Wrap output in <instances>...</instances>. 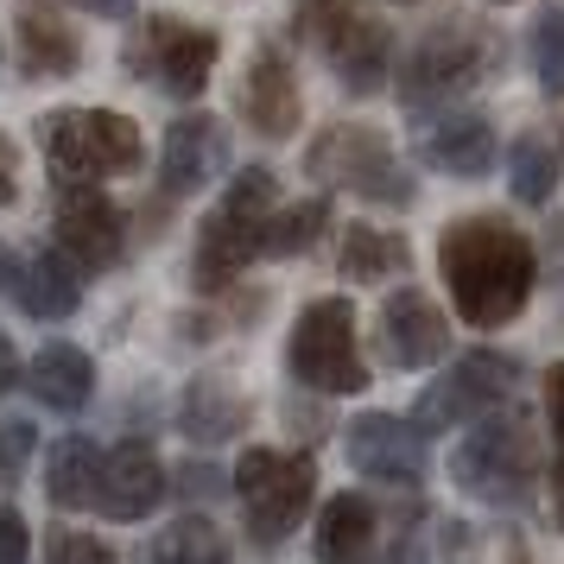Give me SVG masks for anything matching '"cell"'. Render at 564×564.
<instances>
[{"instance_id": "6da1fadb", "label": "cell", "mask_w": 564, "mask_h": 564, "mask_svg": "<svg viewBox=\"0 0 564 564\" xmlns=\"http://www.w3.org/2000/svg\"><path fill=\"white\" fill-rule=\"evenodd\" d=\"M437 273L451 285V305L463 324L476 330H501L513 324L539 280V254L520 229H508L501 216H463L437 241Z\"/></svg>"}, {"instance_id": "7a4b0ae2", "label": "cell", "mask_w": 564, "mask_h": 564, "mask_svg": "<svg viewBox=\"0 0 564 564\" xmlns=\"http://www.w3.org/2000/svg\"><path fill=\"white\" fill-rule=\"evenodd\" d=\"M273 209H280V184L267 165H248L235 172L229 191L216 197V209L197 229V254H191V280L204 292H223V285L248 267V260L267 254V229H273Z\"/></svg>"}, {"instance_id": "3957f363", "label": "cell", "mask_w": 564, "mask_h": 564, "mask_svg": "<svg viewBox=\"0 0 564 564\" xmlns=\"http://www.w3.org/2000/svg\"><path fill=\"white\" fill-rule=\"evenodd\" d=\"M451 482L463 495H476L488 508H520L539 482V451H533V425L520 412H488L476 432L457 444L451 457Z\"/></svg>"}, {"instance_id": "277c9868", "label": "cell", "mask_w": 564, "mask_h": 564, "mask_svg": "<svg viewBox=\"0 0 564 564\" xmlns=\"http://www.w3.org/2000/svg\"><path fill=\"white\" fill-rule=\"evenodd\" d=\"M39 140H45L57 184L121 178V172L140 165V128L115 108H57V115H45Z\"/></svg>"}, {"instance_id": "5b68a950", "label": "cell", "mask_w": 564, "mask_h": 564, "mask_svg": "<svg viewBox=\"0 0 564 564\" xmlns=\"http://www.w3.org/2000/svg\"><path fill=\"white\" fill-rule=\"evenodd\" d=\"M305 172L330 191H349V197H368V204H412V172L400 165V153L387 147V133L356 128V121H336L311 140Z\"/></svg>"}, {"instance_id": "8992f818", "label": "cell", "mask_w": 564, "mask_h": 564, "mask_svg": "<svg viewBox=\"0 0 564 564\" xmlns=\"http://www.w3.org/2000/svg\"><path fill=\"white\" fill-rule=\"evenodd\" d=\"M235 495L248 513V539L280 545V539L299 533V520L317 501V463L305 451H248L235 469Z\"/></svg>"}, {"instance_id": "52a82bcc", "label": "cell", "mask_w": 564, "mask_h": 564, "mask_svg": "<svg viewBox=\"0 0 564 564\" xmlns=\"http://www.w3.org/2000/svg\"><path fill=\"white\" fill-rule=\"evenodd\" d=\"M285 368H292V381L311 387V393H361V387H368L349 299H311V305L299 311V324L285 336Z\"/></svg>"}, {"instance_id": "ba28073f", "label": "cell", "mask_w": 564, "mask_h": 564, "mask_svg": "<svg viewBox=\"0 0 564 564\" xmlns=\"http://www.w3.org/2000/svg\"><path fill=\"white\" fill-rule=\"evenodd\" d=\"M121 64H128L133 83H153V89H165L172 102H197L209 70H216V32L184 26V20H172V13H153L147 26L128 32Z\"/></svg>"}, {"instance_id": "9c48e42d", "label": "cell", "mask_w": 564, "mask_h": 564, "mask_svg": "<svg viewBox=\"0 0 564 564\" xmlns=\"http://www.w3.org/2000/svg\"><path fill=\"white\" fill-rule=\"evenodd\" d=\"M513 381H520V361L513 356H501V349H469V356H457L425 393H419L412 419H419L425 432L476 425V419H488V412H501V400L513 393Z\"/></svg>"}, {"instance_id": "30bf717a", "label": "cell", "mask_w": 564, "mask_h": 564, "mask_svg": "<svg viewBox=\"0 0 564 564\" xmlns=\"http://www.w3.org/2000/svg\"><path fill=\"white\" fill-rule=\"evenodd\" d=\"M488 70V39L469 26H437L425 32L406 57H400V96L412 108H437L463 96V89H476Z\"/></svg>"}, {"instance_id": "8fae6325", "label": "cell", "mask_w": 564, "mask_h": 564, "mask_svg": "<svg viewBox=\"0 0 564 564\" xmlns=\"http://www.w3.org/2000/svg\"><path fill=\"white\" fill-rule=\"evenodd\" d=\"M57 248L77 260L83 273H108L128 248V216L108 204L96 184H64L57 197Z\"/></svg>"}, {"instance_id": "7c38bea8", "label": "cell", "mask_w": 564, "mask_h": 564, "mask_svg": "<svg viewBox=\"0 0 564 564\" xmlns=\"http://www.w3.org/2000/svg\"><path fill=\"white\" fill-rule=\"evenodd\" d=\"M425 425L419 419H400V412H368L349 425V463L375 482L393 488H419L425 482Z\"/></svg>"}, {"instance_id": "4fadbf2b", "label": "cell", "mask_w": 564, "mask_h": 564, "mask_svg": "<svg viewBox=\"0 0 564 564\" xmlns=\"http://www.w3.org/2000/svg\"><path fill=\"white\" fill-rule=\"evenodd\" d=\"M375 349H381L387 368H432L451 349V317L425 292L400 285L381 305V317H375Z\"/></svg>"}, {"instance_id": "5bb4252c", "label": "cell", "mask_w": 564, "mask_h": 564, "mask_svg": "<svg viewBox=\"0 0 564 564\" xmlns=\"http://www.w3.org/2000/svg\"><path fill=\"white\" fill-rule=\"evenodd\" d=\"M241 115H248V128L260 140H292L299 133V70H292V57L280 45H260L248 57V70H241Z\"/></svg>"}, {"instance_id": "9a60e30c", "label": "cell", "mask_w": 564, "mask_h": 564, "mask_svg": "<svg viewBox=\"0 0 564 564\" xmlns=\"http://www.w3.org/2000/svg\"><path fill=\"white\" fill-rule=\"evenodd\" d=\"M229 165V133L216 115H178L172 128H165V153H159V184L172 191V197H191V191H204L216 172Z\"/></svg>"}, {"instance_id": "2e32d148", "label": "cell", "mask_w": 564, "mask_h": 564, "mask_svg": "<svg viewBox=\"0 0 564 564\" xmlns=\"http://www.w3.org/2000/svg\"><path fill=\"white\" fill-rule=\"evenodd\" d=\"M159 495H165V463L153 457V444H140V437H121L115 451L102 457V488H96V508L108 520H147L159 508Z\"/></svg>"}, {"instance_id": "e0dca14e", "label": "cell", "mask_w": 564, "mask_h": 564, "mask_svg": "<svg viewBox=\"0 0 564 564\" xmlns=\"http://www.w3.org/2000/svg\"><path fill=\"white\" fill-rule=\"evenodd\" d=\"M419 153H425V165L451 172V178H488L495 172V128L482 115L457 108V115H437L432 128L419 133Z\"/></svg>"}, {"instance_id": "ac0fdd59", "label": "cell", "mask_w": 564, "mask_h": 564, "mask_svg": "<svg viewBox=\"0 0 564 564\" xmlns=\"http://www.w3.org/2000/svg\"><path fill=\"white\" fill-rule=\"evenodd\" d=\"M330 64H336V83L349 96H375L393 77V32H387V20L349 13V26L336 32V45H330Z\"/></svg>"}, {"instance_id": "d6986e66", "label": "cell", "mask_w": 564, "mask_h": 564, "mask_svg": "<svg viewBox=\"0 0 564 564\" xmlns=\"http://www.w3.org/2000/svg\"><path fill=\"white\" fill-rule=\"evenodd\" d=\"M375 539H381V513L368 495H330L317 513V558L324 564H368L375 558Z\"/></svg>"}, {"instance_id": "ffe728a7", "label": "cell", "mask_w": 564, "mask_h": 564, "mask_svg": "<svg viewBox=\"0 0 564 564\" xmlns=\"http://www.w3.org/2000/svg\"><path fill=\"white\" fill-rule=\"evenodd\" d=\"M26 387H32L39 406L83 412L89 393H96V368H89V356H83L77 343H45V349L32 356V368H26Z\"/></svg>"}, {"instance_id": "44dd1931", "label": "cell", "mask_w": 564, "mask_h": 564, "mask_svg": "<svg viewBox=\"0 0 564 564\" xmlns=\"http://www.w3.org/2000/svg\"><path fill=\"white\" fill-rule=\"evenodd\" d=\"M13 292H20L26 317H39V324H52V317H70V311L83 305V267L64 254V248H52V254H32L26 267H20Z\"/></svg>"}, {"instance_id": "7402d4cb", "label": "cell", "mask_w": 564, "mask_h": 564, "mask_svg": "<svg viewBox=\"0 0 564 564\" xmlns=\"http://www.w3.org/2000/svg\"><path fill=\"white\" fill-rule=\"evenodd\" d=\"M20 57H26V77H77L83 39L57 7H26L20 13Z\"/></svg>"}, {"instance_id": "603a6c76", "label": "cell", "mask_w": 564, "mask_h": 564, "mask_svg": "<svg viewBox=\"0 0 564 564\" xmlns=\"http://www.w3.org/2000/svg\"><path fill=\"white\" fill-rule=\"evenodd\" d=\"M102 457L108 451H96L89 437H57L45 451V495L57 508H89L102 488Z\"/></svg>"}, {"instance_id": "cb8c5ba5", "label": "cell", "mask_w": 564, "mask_h": 564, "mask_svg": "<svg viewBox=\"0 0 564 564\" xmlns=\"http://www.w3.org/2000/svg\"><path fill=\"white\" fill-rule=\"evenodd\" d=\"M336 267H343L356 285H381L387 273H400V267H406V235H387V229H368V223H349L343 248H336Z\"/></svg>"}, {"instance_id": "d4e9b609", "label": "cell", "mask_w": 564, "mask_h": 564, "mask_svg": "<svg viewBox=\"0 0 564 564\" xmlns=\"http://www.w3.org/2000/svg\"><path fill=\"white\" fill-rule=\"evenodd\" d=\"M241 419H248V406H241L223 381H191V393H184V406H178L184 437H197V444H223V437H235L241 432Z\"/></svg>"}, {"instance_id": "484cf974", "label": "cell", "mask_w": 564, "mask_h": 564, "mask_svg": "<svg viewBox=\"0 0 564 564\" xmlns=\"http://www.w3.org/2000/svg\"><path fill=\"white\" fill-rule=\"evenodd\" d=\"M147 564H235V552H229V539H223V527H216V520L191 513V520L159 527Z\"/></svg>"}, {"instance_id": "4316f807", "label": "cell", "mask_w": 564, "mask_h": 564, "mask_svg": "<svg viewBox=\"0 0 564 564\" xmlns=\"http://www.w3.org/2000/svg\"><path fill=\"white\" fill-rule=\"evenodd\" d=\"M324 229H330V204H324V197H305V204H280V209H273V229H267V254H273V260L311 254Z\"/></svg>"}, {"instance_id": "83f0119b", "label": "cell", "mask_w": 564, "mask_h": 564, "mask_svg": "<svg viewBox=\"0 0 564 564\" xmlns=\"http://www.w3.org/2000/svg\"><path fill=\"white\" fill-rule=\"evenodd\" d=\"M508 184H513V197L520 204H552V184H558V165H552V147L545 140H513V153H508Z\"/></svg>"}, {"instance_id": "f1b7e54d", "label": "cell", "mask_w": 564, "mask_h": 564, "mask_svg": "<svg viewBox=\"0 0 564 564\" xmlns=\"http://www.w3.org/2000/svg\"><path fill=\"white\" fill-rule=\"evenodd\" d=\"M527 52H533L539 89L545 96H564V7H545L527 32Z\"/></svg>"}, {"instance_id": "f546056e", "label": "cell", "mask_w": 564, "mask_h": 564, "mask_svg": "<svg viewBox=\"0 0 564 564\" xmlns=\"http://www.w3.org/2000/svg\"><path fill=\"white\" fill-rule=\"evenodd\" d=\"M349 13H356V0H292V26H299V39L317 45V52L336 45V32L349 26Z\"/></svg>"}, {"instance_id": "4dcf8cb0", "label": "cell", "mask_w": 564, "mask_h": 564, "mask_svg": "<svg viewBox=\"0 0 564 564\" xmlns=\"http://www.w3.org/2000/svg\"><path fill=\"white\" fill-rule=\"evenodd\" d=\"M545 419H552V520L564 533V361L545 375Z\"/></svg>"}, {"instance_id": "1f68e13d", "label": "cell", "mask_w": 564, "mask_h": 564, "mask_svg": "<svg viewBox=\"0 0 564 564\" xmlns=\"http://www.w3.org/2000/svg\"><path fill=\"white\" fill-rule=\"evenodd\" d=\"M32 444H39V432H32L26 419H13V425H0V482L13 488L20 476H26V457Z\"/></svg>"}, {"instance_id": "d6a6232c", "label": "cell", "mask_w": 564, "mask_h": 564, "mask_svg": "<svg viewBox=\"0 0 564 564\" xmlns=\"http://www.w3.org/2000/svg\"><path fill=\"white\" fill-rule=\"evenodd\" d=\"M45 564H121L115 558V545H102V539H89V533H64L45 552Z\"/></svg>"}, {"instance_id": "836d02e7", "label": "cell", "mask_w": 564, "mask_h": 564, "mask_svg": "<svg viewBox=\"0 0 564 564\" xmlns=\"http://www.w3.org/2000/svg\"><path fill=\"white\" fill-rule=\"evenodd\" d=\"M32 558V533L20 508H0V564H26Z\"/></svg>"}, {"instance_id": "e575fe53", "label": "cell", "mask_w": 564, "mask_h": 564, "mask_svg": "<svg viewBox=\"0 0 564 564\" xmlns=\"http://www.w3.org/2000/svg\"><path fill=\"white\" fill-rule=\"evenodd\" d=\"M20 197V172H13V140H0V204Z\"/></svg>"}, {"instance_id": "d590c367", "label": "cell", "mask_w": 564, "mask_h": 564, "mask_svg": "<svg viewBox=\"0 0 564 564\" xmlns=\"http://www.w3.org/2000/svg\"><path fill=\"white\" fill-rule=\"evenodd\" d=\"M13 381H20V356H13V343L0 336V400L13 393Z\"/></svg>"}, {"instance_id": "8d00e7d4", "label": "cell", "mask_w": 564, "mask_h": 564, "mask_svg": "<svg viewBox=\"0 0 564 564\" xmlns=\"http://www.w3.org/2000/svg\"><path fill=\"white\" fill-rule=\"evenodd\" d=\"M381 564H425V552H419V539H393Z\"/></svg>"}, {"instance_id": "74e56055", "label": "cell", "mask_w": 564, "mask_h": 564, "mask_svg": "<svg viewBox=\"0 0 564 564\" xmlns=\"http://www.w3.org/2000/svg\"><path fill=\"white\" fill-rule=\"evenodd\" d=\"M83 13H96V20H121V13H133V0H77Z\"/></svg>"}, {"instance_id": "f35d334b", "label": "cell", "mask_w": 564, "mask_h": 564, "mask_svg": "<svg viewBox=\"0 0 564 564\" xmlns=\"http://www.w3.org/2000/svg\"><path fill=\"white\" fill-rule=\"evenodd\" d=\"M7 280H13V254L0 248V292H7Z\"/></svg>"}, {"instance_id": "ab89813d", "label": "cell", "mask_w": 564, "mask_h": 564, "mask_svg": "<svg viewBox=\"0 0 564 564\" xmlns=\"http://www.w3.org/2000/svg\"><path fill=\"white\" fill-rule=\"evenodd\" d=\"M400 7H412V0H400Z\"/></svg>"}]
</instances>
